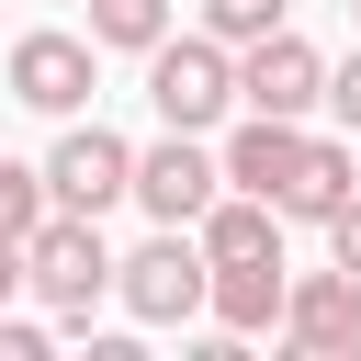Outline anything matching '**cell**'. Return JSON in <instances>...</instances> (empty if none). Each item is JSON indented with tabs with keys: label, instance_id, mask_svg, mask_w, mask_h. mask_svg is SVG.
<instances>
[{
	"label": "cell",
	"instance_id": "cell-13",
	"mask_svg": "<svg viewBox=\"0 0 361 361\" xmlns=\"http://www.w3.org/2000/svg\"><path fill=\"white\" fill-rule=\"evenodd\" d=\"M169 34V0H90V45H124V56H147Z\"/></svg>",
	"mask_w": 361,
	"mask_h": 361
},
{
	"label": "cell",
	"instance_id": "cell-19",
	"mask_svg": "<svg viewBox=\"0 0 361 361\" xmlns=\"http://www.w3.org/2000/svg\"><path fill=\"white\" fill-rule=\"evenodd\" d=\"M11 293H23V248L0 237V305H11Z\"/></svg>",
	"mask_w": 361,
	"mask_h": 361
},
{
	"label": "cell",
	"instance_id": "cell-11",
	"mask_svg": "<svg viewBox=\"0 0 361 361\" xmlns=\"http://www.w3.org/2000/svg\"><path fill=\"white\" fill-rule=\"evenodd\" d=\"M203 316H214L226 338L271 327V316H282V259H203Z\"/></svg>",
	"mask_w": 361,
	"mask_h": 361
},
{
	"label": "cell",
	"instance_id": "cell-10",
	"mask_svg": "<svg viewBox=\"0 0 361 361\" xmlns=\"http://www.w3.org/2000/svg\"><path fill=\"white\" fill-rule=\"evenodd\" d=\"M350 192H361V158H350L338 135H305V158H293V180L271 192V214H282V226H327Z\"/></svg>",
	"mask_w": 361,
	"mask_h": 361
},
{
	"label": "cell",
	"instance_id": "cell-4",
	"mask_svg": "<svg viewBox=\"0 0 361 361\" xmlns=\"http://www.w3.org/2000/svg\"><path fill=\"white\" fill-rule=\"evenodd\" d=\"M316 79H327V56H316L293 23H271V34H248V45H237V102H248V113L305 124V113H316Z\"/></svg>",
	"mask_w": 361,
	"mask_h": 361
},
{
	"label": "cell",
	"instance_id": "cell-5",
	"mask_svg": "<svg viewBox=\"0 0 361 361\" xmlns=\"http://www.w3.org/2000/svg\"><path fill=\"white\" fill-rule=\"evenodd\" d=\"M124 192H135V203H147L158 226H192V214H203V203L226 192V169H214V147H203V135H180V124H169L158 147H135Z\"/></svg>",
	"mask_w": 361,
	"mask_h": 361
},
{
	"label": "cell",
	"instance_id": "cell-17",
	"mask_svg": "<svg viewBox=\"0 0 361 361\" xmlns=\"http://www.w3.org/2000/svg\"><path fill=\"white\" fill-rule=\"evenodd\" d=\"M327 248H338V271H350V282H361V192H350V203H338V214H327Z\"/></svg>",
	"mask_w": 361,
	"mask_h": 361
},
{
	"label": "cell",
	"instance_id": "cell-6",
	"mask_svg": "<svg viewBox=\"0 0 361 361\" xmlns=\"http://www.w3.org/2000/svg\"><path fill=\"white\" fill-rule=\"evenodd\" d=\"M124 169H135V147H124L113 124H68L56 158H45V203H56V214H113V203H124Z\"/></svg>",
	"mask_w": 361,
	"mask_h": 361
},
{
	"label": "cell",
	"instance_id": "cell-18",
	"mask_svg": "<svg viewBox=\"0 0 361 361\" xmlns=\"http://www.w3.org/2000/svg\"><path fill=\"white\" fill-rule=\"evenodd\" d=\"M0 361H45V327L34 316H0Z\"/></svg>",
	"mask_w": 361,
	"mask_h": 361
},
{
	"label": "cell",
	"instance_id": "cell-20",
	"mask_svg": "<svg viewBox=\"0 0 361 361\" xmlns=\"http://www.w3.org/2000/svg\"><path fill=\"white\" fill-rule=\"evenodd\" d=\"M350 11H361V0H350Z\"/></svg>",
	"mask_w": 361,
	"mask_h": 361
},
{
	"label": "cell",
	"instance_id": "cell-1",
	"mask_svg": "<svg viewBox=\"0 0 361 361\" xmlns=\"http://www.w3.org/2000/svg\"><path fill=\"white\" fill-rule=\"evenodd\" d=\"M147 102H158V124H180V135H214L226 102H237V56H226L214 34H158V45H147Z\"/></svg>",
	"mask_w": 361,
	"mask_h": 361
},
{
	"label": "cell",
	"instance_id": "cell-3",
	"mask_svg": "<svg viewBox=\"0 0 361 361\" xmlns=\"http://www.w3.org/2000/svg\"><path fill=\"white\" fill-rule=\"evenodd\" d=\"M113 293H124L135 327H180V316H203V248H192V226H158L135 259H113Z\"/></svg>",
	"mask_w": 361,
	"mask_h": 361
},
{
	"label": "cell",
	"instance_id": "cell-16",
	"mask_svg": "<svg viewBox=\"0 0 361 361\" xmlns=\"http://www.w3.org/2000/svg\"><path fill=\"white\" fill-rule=\"evenodd\" d=\"M316 102H327V113L361 135V56H350V68H327V79H316Z\"/></svg>",
	"mask_w": 361,
	"mask_h": 361
},
{
	"label": "cell",
	"instance_id": "cell-2",
	"mask_svg": "<svg viewBox=\"0 0 361 361\" xmlns=\"http://www.w3.org/2000/svg\"><path fill=\"white\" fill-rule=\"evenodd\" d=\"M23 282L68 316V327H90V305L113 293V248H102V214H45L34 237H23Z\"/></svg>",
	"mask_w": 361,
	"mask_h": 361
},
{
	"label": "cell",
	"instance_id": "cell-8",
	"mask_svg": "<svg viewBox=\"0 0 361 361\" xmlns=\"http://www.w3.org/2000/svg\"><path fill=\"white\" fill-rule=\"evenodd\" d=\"M11 102L79 113V102H90V34H23V45H11Z\"/></svg>",
	"mask_w": 361,
	"mask_h": 361
},
{
	"label": "cell",
	"instance_id": "cell-15",
	"mask_svg": "<svg viewBox=\"0 0 361 361\" xmlns=\"http://www.w3.org/2000/svg\"><path fill=\"white\" fill-rule=\"evenodd\" d=\"M282 11H293V0H203V34H214V45H248V34H271Z\"/></svg>",
	"mask_w": 361,
	"mask_h": 361
},
{
	"label": "cell",
	"instance_id": "cell-7",
	"mask_svg": "<svg viewBox=\"0 0 361 361\" xmlns=\"http://www.w3.org/2000/svg\"><path fill=\"white\" fill-rule=\"evenodd\" d=\"M271 327H282L305 361H350V350H361V282H350V271H305V282L282 271V316H271Z\"/></svg>",
	"mask_w": 361,
	"mask_h": 361
},
{
	"label": "cell",
	"instance_id": "cell-14",
	"mask_svg": "<svg viewBox=\"0 0 361 361\" xmlns=\"http://www.w3.org/2000/svg\"><path fill=\"white\" fill-rule=\"evenodd\" d=\"M45 214H56V203H45V169H23V158H0V237L23 248V237H34Z\"/></svg>",
	"mask_w": 361,
	"mask_h": 361
},
{
	"label": "cell",
	"instance_id": "cell-12",
	"mask_svg": "<svg viewBox=\"0 0 361 361\" xmlns=\"http://www.w3.org/2000/svg\"><path fill=\"white\" fill-rule=\"evenodd\" d=\"M192 248H203V259H282V214H271L259 192H214V203L192 214Z\"/></svg>",
	"mask_w": 361,
	"mask_h": 361
},
{
	"label": "cell",
	"instance_id": "cell-9",
	"mask_svg": "<svg viewBox=\"0 0 361 361\" xmlns=\"http://www.w3.org/2000/svg\"><path fill=\"white\" fill-rule=\"evenodd\" d=\"M293 158H305V124H282V113H248V124H237V135L214 147L226 192H259V203H271V192L293 180Z\"/></svg>",
	"mask_w": 361,
	"mask_h": 361
}]
</instances>
